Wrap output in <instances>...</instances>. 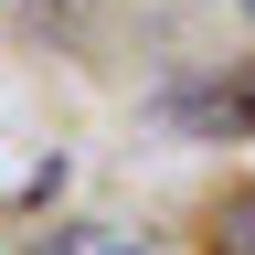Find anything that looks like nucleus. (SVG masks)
Instances as JSON below:
<instances>
[{
  "mask_svg": "<svg viewBox=\"0 0 255 255\" xmlns=\"http://www.w3.org/2000/svg\"><path fill=\"white\" fill-rule=\"evenodd\" d=\"M213 255H255V191H234L213 213Z\"/></svg>",
  "mask_w": 255,
  "mask_h": 255,
  "instance_id": "nucleus-3",
  "label": "nucleus"
},
{
  "mask_svg": "<svg viewBox=\"0 0 255 255\" xmlns=\"http://www.w3.org/2000/svg\"><path fill=\"white\" fill-rule=\"evenodd\" d=\"M181 117L202 128V138H255V64H245V75H223V85H202Z\"/></svg>",
  "mask_w": 255,
  "mask_h": 255,
  "instance_id": "nucleus-1",
  "label": "nucleus"
},
{
  "mask_svg": "<svg viewBox=\"0 0 255 255\" xmlns=\"http://www.w3.org/2000/svg\"><path fill=\"white\" fill-rule=\"evenodd\" d=\"M43 255H149L138 234H117V223H75V234H53Z\"/></svg>",
  "mask_w": 255,
  "mask_h": 255,
  "instance_id": "nucleus-2",
  "label": "nucleus"
},
{
  "mask_svg": "<svg viewBox=\"0 0 255 255\" xmlns=\"http://www.w3.org/2000/svg\"><path fill=\"white\" fill-rule=\"evenodd\" d=\"M245 21H255V0H245Z\"/></svg>",
  "mask_w": 255,
  "mask_h": 255,
  "instance_id": "nucleus-4",
  "label": "nucleus"
}]
</instances>
